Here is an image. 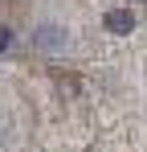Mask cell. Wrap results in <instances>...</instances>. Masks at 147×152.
Listing matches in <instances>:
<instances>
[{
    "instance_id": "3",
    "label": "cell",
    "mask_w": 147,
    "mask_h": 152,
    "mask_svg": "<svg viewBox=\"0 0 147 152\" xmlns=\"http://www.w3.org/2000/svg\"><path fill=\"white\" fill-rule=\"evenodd\" d=\"M8 45H12V33H8V29H4V25H0V53H4V50H8Z\"/></svg>"
},
{
    "instance_id": "1",
    "label": "cell",
    "mask_w": 147,
    "mask_h": 152,
    "mask_svg": "<svg viewBox=\"0 0 147 152\" xmlns=\"http://www.w3.org/2000/svg\"><path fill=\"white\" fill-rule=\"evenodd\" d=\"M33 45L41 53H61L66 45H70V33L61 25H53V21H45V25H37V33H33Z\"/></svg>"
},
{
    "instance_id": "2",
    "label": "cell",
    "mask_w": 147,
    "mask_h": 152,
    "mask_svg": "<svg viewBox=\"0 0 147 152\" xmlns=\"http://www.w3.org/2000/svg\"><path fill=\"white\" fill-rule=\"evenodd\" d=\"M102 25H106V33H131V29H135V17H131V12H127V8H115V12H106V21H102Z\"/></svg>"
}]
</instances>
